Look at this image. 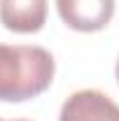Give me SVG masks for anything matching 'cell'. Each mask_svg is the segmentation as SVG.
Wrapping results in <instances>:
<instances>
[{
	"instance_id": "cell-1",
	"label": "cell",
	"mask_w": 119,
	"mask_h": 121,
	"mask_svg": "<svg viewBox=\"0 0 119 121\" xmlns=\"http://www.w3.org/2000/svg\"><path fill=\"white\" fill-rule=\"evenodd\" d=\"M54 56L42 47L0 44V100L21 103L40 95L54 79Z\"/></svg>"
},
{
	"instance_id": "cell-2",
	"label": "cell",
	"mask_w": 119,
	"mask_h": 121,
	"mask_svg": "<svg viewBox=\"0 0 119 121\" xmlns=\"http://www.w3.org/2000/svg\"><path fill=\"white\" fill-rule=\"evenodd\" d=\"M59 121H119V105L103 91L82 89L65 98Z\"/></svg>"
},
{
	"instance_id": "cell-3",
	"label": "cell",
	"mask_w": 119,
	"mask_h": 121,
	"mask_svg": "<svg viewBox=\"0 0 119 121\" xmlns=\"http://www.w3.org/2000/svg\"><path fill=\"white\" fill-rule=\"evenodd\" d=\"M63 23L79 33L103 30L114 14V0H56Z\"/></svg>"
},
{
	"instance_id": "cell-4",
	"label": "cell",
	"mask_w": 119,
	"mask_h": 121,
	"mask_svg": "<svg viewBox=\"0 0 119 121\" xmlns=\"http://www.w3.org/2000/svg\"><path fill=\"white\" fill-rule=\"evenodd\" d=\"M47 21V0H0V23L12 33H37Z\"/></svg>"
},
{
	"instance_id": "cell-5",
	"label": "cell",
	"mask_w": 119,
	"mask_h": 121,
	"mask_svg": "<svg viewBox=\"0 0 119 121\" xmlns=\"http://www.w3.org/2000/svg\"><path fill=\"white\" fill-rule=\"evenodd\" d=\"M114 72H117V82H119V58H117V70Z\"/></svg>"
},
{
	"instance_id": "cell-6",
	"label": "cell",
	"mask_w": 119,
	"mask_h": 121,
	"mask_svg": "<svg viewBox=\"0 0 119 121\" xmlns=\"http://www.w3.org/2000/svg\"><path fill=\"white\" fill-rule=\"evenodd\" d=\"M16 121H26V119H16Z\"/></svg>"
},
{
	"instance_id": "cell-7",
	"label": "cell",
	"mask_w": 119,
	"mask_h": 121,
	"mask_svg": "<svg viewBox=\"0 0 119 121\" xmlns=\"http://www.w3.org/2000/svg\"><path fill=\"white\" fill-rule=\"evenodd\" d=\"M0 121H2V119H0Z\"/></svg>"
}]
</instances>
